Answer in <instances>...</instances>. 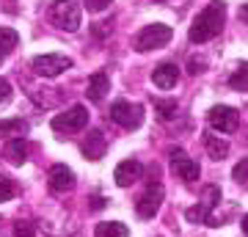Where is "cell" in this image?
<instances>
[{"label": "cell", "instance_id": "4316f807", "mask_svg": "<svg viewBox=\"0 0 248 237\" xmlns=\"http://www.w3.org/2000/svg\"><path fill=\"white\" fill-rule=\"evenodd\" d=\"M9 97H11V83L6 78H0V105H3Z\"/></svg>", "mask_w": 248, "mask_h": 237}, {"label": "cell", "instance_id": "7402d4cb", "mask_svg": "<svg viewBox=\"0 0 248 237\" xmlns=\"http://www.w3.org/2000/svg\"><path fill=\"white\" fill-rule=\"evenodd\" d=\"M14 193H17L14 182H11L9 176L0 174V202H9V199H14Z\"/></svg>", "mask_w": 248, "mask_h": 237}, {"label": "cell", "instance_id": "8fae6325", "mask_svg": "<svg viewBox=\"0 0 248 237\" xmlns=\"http://www.w3.org/2000/svg\"><path fill=\"white\" fill-rule=\"evenodd\" d=\"M141 176H143V166L138 160H124V163H119L116 171H113V179H116L119 188H130V185H135Z\"/></svg>", "mask_w": 248, "mask_h": 237}, {"label": "cell", "instance_id": "ac0fdd59", "mask_svg": "<svg viewBox=\"0 0 248 237\" xmlns=\"http://www.w3.org/2000/svg\"><path fill=\"white\" fill-rule=\"evenodd\" d=\"M185 218L190 221V223H207V226H215V218L210 215V207H207L204 202H199L196 207H187Z\"/></svg>", "mask_w": 248, "mask_h": 237}, {"label": "cell", "instance_id": "f546056e", "mask_svg": "<svg viewBox=\"0 0 248 237\" xmlns=\"http://www.w3.org/2000/svg\"><path fill=\"white\" fill-rule=\"evenodd\" d=\"M0 63H3V58H0Z\"/></svg>", "mask_w": 248, "mask_h": 237}, {"label": "cell", "instance_id": "5b68a950", "mask_svg": "<svg viewBox=\"0 0 248 237\" xmlns=\"http://www.w3.org/2000/svg\"><path fill=\"white\" fill-rule=\"evenodd\" d=\"M86 124H89V111H86V105H72L69 111H63V113H58L53 119V130L69 135V132L86 130Z\"/></svg>", "mask_w": 248, "mask_h": 237}, {"label": "cell", "instance_id": "d4e9b609", "mask_svg": "<svg viewBox=\"0 0 248 237\" xmlns=\"http://www.w3.org/2000/svg\"><path fill=\"white\" fill-rule=\"evenodd\" d=\"M246 171H248V160L243 158V160L237 163V166H234V171H232V176H234V182L246 185Z\"/></svg>", "mask_w": 248, "mask_h": 237}, {"label": "cell", "instance_id": "52a82bcc", "mask_svg": "<svg viewBox=\"0 0 248 237\" xmlns=\"http://www.w3.org/2000/svg\"><path fill=\"white\" fill-rule=\"evenodd\" d=\"M160 204H163V185L152 182L149 188L141 193V199L135 202V212H138V218L149 221V218H155V215H157Z\"/></svg>", "mask_w": 248, "mask_h": 237}, {"label": "cell", "instance_id": "44dd1931", "mask_svg": "<svg viewBox=\"0 0 248 237\" xmlns=\"http://www.w3.org/2000/svg\"><path fill=\"white\" fill-rule=\"evenodd\" d=\"M0 132L3 135H25L28 132V122H19V119H11V122H0Z\"/></svg>", "mask_w": 248, "mask_h": 237}, {"label": "cell", "instance_id": "8992f818", "mask_svg": "<svg viewBox=\"0 0 248 237\" xmlns=\"http://www.w3.org/2000/svg\"><path fill=\"white\" fill-rule=\"evenodd\" d=\"M31 66H33V72L39 78H58L61 72L72 69V58L58 55V53H45V55H36L31 61Z\"/></svg>", "mask_w": 248, "mask_h": 237}, {"label": "cell", "instance_id": "7c38bea8", "mask_svg": "<svg viewBox=\"0 0 248 237\" xmlns=\"http://www.w3.org/2000/svg\"><path fill=\"white\" fill-rule=\"evenodd\" d=\"M152 83L157 88H174L179 83V66L177 63H171V61H166V63H160V66H155V72H152Z\"/></svg>", "mask_w": 248, "mask_h": 237}, {"label": "cell", "instance_id": "ffe728a7", "mask_svg": "<svg viewBox=\"0 0 248 237\" xmlns=\"http://www.w3.org/2000/svg\"><path fill=\"white\" fill-rule=\"evenodd\" d=\"M155 111H157V116L163 122H169V119L177 116V99H157L155 102Z\"/></svg>", "mask_w": 248, "mask_h": 237}, {"label": "cell", "instance_id": "83f0119b", "mask_svg": "<svg viewBox=\"0 0 248 237\" xmlns=\"http://www.w3.org/2000/svg\"><path fill=\"white\" fill-rule=\"evenodd\" d=\"M204 66H207V63H204L202 58H190V63H187V72H190V75H199V72H204Z\"/></svg>", "mask_w": 248, "mask_h": 237}, {"label": "cell", "instance_id": "603a6c76", "mask_svg": "<svg viewBox=\"0 0 248 237\" xmlns=\"http://www.w3.org/2000/svg\"><path fill=\"white\" fill-rule=\"evenodd\" d=\"M229 86L234 91H246V63H240V69L229 78Z\"/></svg>", "mask_w": 248, "mask_h": 237}, {"label": "cell", "instance_id": "7a4b0ae2", "mask_svg": "<svg viewBox=\"0 0 248 237\" xmlns=\"http://www.w3.org/2000/svg\"><path fill=\"white\" fill-rule=\"evenodd\" d=\"M171 36H174L171 25H163V22H152V25H146V28H141V31H138V36L133 39V47L138 50V53L160 50V47H166V44L171 42Z\"/></svg>", "mask_w": 248, "mask_h": 237}, {"label": "cell", "instance_id": "9c48e42d", "mask_svg": "<svg viewBox=\"0 0 248 237\" xmlns=\"http://www.w3.org/2000/svg\"><path fill=\"white\" fill-rule=\"evenodd\" d=\"M171 168H174V174H177L179 179H185V182H196V179H199V166H196L193 158H187L185 149L171 152Z\"/></svg>", "mask_w": 248, "mask_h": 237}, {"label": "cell", "instance_id": "277c9868", "mask_svg": "<svg viewBox=\"0 0 248 237\" xmlns=\"http://www.w3.org/2000/svg\"><path fill=\"white\" fill-rule=\"evenodd\" d=\"M110 119L124 130H138L143 124V108L135 102H127V99H116L110 105Z\"/></svg>", "mask_w": 248, "mask_h": 237}, {"label": "cell", "instance_id": "5bb4252c", "mask_svg": "<svg viewBox=\"0 0 248 237\" xmlns=\"http://www.w3.org/2000/svg\"><path fill=\"white\" fill-rule=\"evenodd\" d=\"M3 158L9 160L11 166H22L28 160V143L25 138H11L6 146H3Z\"/></svg>", "mask_w": 248, "mask_h": 237}, {"label": "cell", "instance_id": "f1b7e54d", "mask_svg": "<svg viewBox=\"0 0 248 237\" xmlns=\"http://www.w3.org/2000/svg\"><path fill=\"white\" fill-rule=\"evenodd\" d=\"M105 207V199L102 196H91V210H102Z\"/></svg>", "mask_w": 248, "mask_h": 237}, {"label": "cell", "instance_id": "4fadbf2b", "mask_svg": "<svg viewBox=\"0 0 248 237\" xmlns=\"http://www.w3.org/2000/svg\"><path fill=\"white\" fill-rule=\"evenodd\" d=\"M80 149H83V158L99 160V158H105V152H108V138L102 135V130H91Z\"/></svg>", "mask_w": 248, "mask_h": 237}, {"label": "cell", "instance_id": "4dcf8cb0", "mask_svg": "<svg viewBox=\"0 0 248 237\" xmlns=\"http://www.w3.org/2000/svg\"><path fill=\"white\" fill-rule=\"evenodd\" d=\"M0 223H3V221H0Z\"/></svg>", "mask_w": 248, "mask_h": 237}, {"label": "cell", "instance_id": "6da1fadb", "mask_svg": "<svg viewBox=\"0 0 248 237\" xmlns=\"http://www.w3.org/2000/svg\"><path fill=\"white\" fill-rule=\"evenodd\" d=\"M223 19H226V3L213 0L207 9H202L199 14H196L193 25H190V33H187L190 36V42L204 44V42H210V39H215V36L221 33Z\"/></svg>", "mask_w": 248, "mask_h": 237}, {"label": "cell", "instance_id": "9a60e30c", "mask_svg": "<svg viewBox=\"0 0 248 237\" xmlns=\"http://www.w3.org/2000/svg\"><path fill=\"white\" fill-rule=\"evenodd\" d=\"M108 88H110V80H108L105 72H94L89 78V88H86V94H89L91 102H102L108 94Z\"/></svg>", "mask_w": 248, "mask_h": 237}, {"label": "cell", "instance_id": "cb8c5ba5", "mask_svg": "<svg viewBox=\"0 0 248 237\" xmlns=\"http://www.w3.org/2000/svg\"><path fill=\"white\" fill-rule=\"evenodd\" d=\"M14 237H36L33 223H28V221H17V226H14Z\"/></svg>", "mask_w": 248, "mask_h": 237}, {"label": "cell", "instance_id": "ba28073f", "mask_svg": "<svg viewBox=\"0 0 248 237\" xmlns=\"http://www.w3.org/2000/svg\"><path fill=\"white\" fill-rule=\"evenodd\" d=\"M207 119H210V127L218 130V132H234L237 124H240V113L229 105H215L213 111L207 113Z\"/></svg>", "mask_w": 248, "mask_h": 237}, {"label": "cell", "instance_id": "d6986e66", "mask_svg": "<svg viewBox=\"0 0 248 237\" xmlns=\"http://www.w3.org/2000/svg\"><path fill=\"white\" fill-rule=\"evenodd\" d=\"M17 44H19L17 31H11V28H0V58H6L9 53H14Z\"/></svg>", "mask_w": 248, "mask_h": 237}, {"label": "cell", "instance_id": "2e32d148", "mask_svg": "<svg viewBox=\"0 0 248 237\" xmlns=\"http://www.w3.org/2000/svg\"><path fill=\"white\" fill-rule=\"evenodd\" d=\"M94 237H130V229L122 221H105V223H97Z\"/></svg>", "mask_w": 248, "mask_h": 237}, {"label": "cell", "instance_id": "30bf717a", "mask_svg": "<svg viewBox=\"0 0 248 237\" xmlns=\"http://www.w3.org/2000/svg\"><path fill=\"white\" fill-rule=\"evenodd\" d=\"M47 185H50L53 193H69L72 188H75V174H72V168L63 166V163H55V166L50 168V174H47Z\"/></svg>", "mask_w": 248, "mask_h": 237}, {"label": "cell", "instance_id": "3957f363", "mask_svg": "<svg viewBox=\"0 0 248 237\" xmlns=\"http://www.w3.org/2000/svg\"><path fill=\"white\" fill-rule=\"evenodd\" d=\"M50 22L66 33H75L80 28V6L75 0H58L50 9Z\"/></svg>", "mask_w": 248, "mask_h": 237}, {"label": "cell", "instance_id": "e0dca14e", "mask_svg": "<svg viewBox=\"0 0 248 237\" xmlns=\"http://www.w3.org/2000/svg\"><path fill=\"white\" fill-rule=\"evenodd\" d=\"M204 149L210 152L213 160H223L226 155H229V143L221 141L218 135H213V132H207V135H204Z\"/></svg>", "mask_w": 248, "mask_h": 237}, {"label": "cell", "instance_id": "484cf974", "mask_svg": "<svg viewBox=\"0 0 248 237\" xmlns=\"http://www.w3.org/2000/svg\"><path fill=\"white\" fill-rule=\"evenodd\" d=\"M108 3H110V0H86V9L97 14V11H105L108 9Z\"/></svg>", "mask_w": 248, "mask_h": 237}]
</instances>
